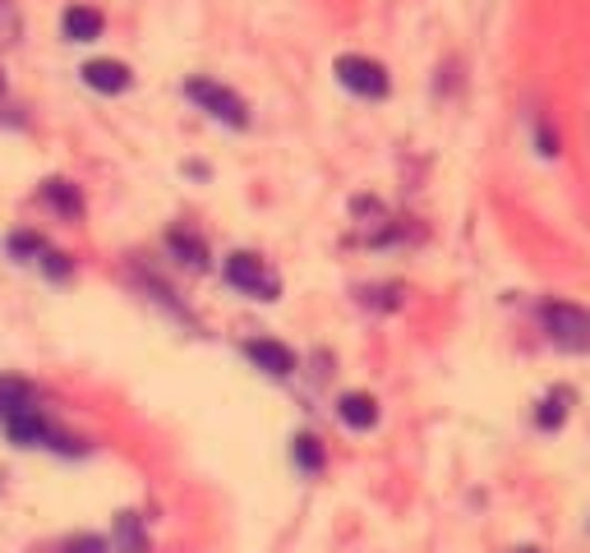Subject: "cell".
Masks as SVG:
<instances>
[{
	"instance_id": "277c9868",
	"label": "cell",
	"mask_w": 590,
	"mask_h": 553,
	"mask_svg": "<svg viewBox=\"0 0 590 553\" xmlns=\"http://www.w3.org/2000/svg\"><path fill=\"white\" fill-rule=\"evenodd\" d=\"M337 79L342 88H351L355 97H387V70L370 55H342L337 61Z\"/></svg>"
},
{
	"instance_id": "7c38bea8",
	"label": "cell",
	"mask_w": 590,
	"mask_h": 553,
	"mask_svg": "<svg viewBox=\"0 0 590 553\" xmlns=\"http://www.w3.org/2000/svg\"><path fill=\"white\" fill-rule=\"evenodd\" d=\"M42 199H46V204H55L61 212H70V217L83 208V199H79V194L70 189V180H51V185L42 189Z\"/></svg>"
},
{
	"instance_id": "8fae6325",
	"label": "cell",
	"mask_w": 590,
	"mask_h": 553,
	"mask_svg": "<svg viewBox=\"0 0 590 553\" xmlns=\"http://www.w3.org/2000/svg\"><path fill=\"white\" fill-rule=\"evenodd\" d=\"M28 406V383L23 378H10V374H0V415H10Z\"/></svg>"
},
{
	"instance_id": "4fadbf2b",
	"label": "cell",
	"mask_w": 590,
	"mask_h": 553,
	"mask_svg": "<svg viewBox=\"0 0 590 553\" xmlns=\"http://www.w3.org/2000/svg\"><path fill=\"white\" fill-rule=\"evenodd\" d=\"M568 393H549L545 401H540V429H558V425H563L568 420Z\"/></svg>"
},
{
	"instance_id": "9a60e30c",
	"label": "cell",
	"mask_w": 590,
	"mask_h": 553,
	"mask_svg": "<svg viewBox=\"0 0 590 553\" xmlns=\"http://www.w3.org/2000/svg\"><path fill=\"white\" fill-rule=\"evenodd\" d=\"M172 249H180V254H185V263H194V268H199L204 263V244L199 240H189V236H172Z\"/></svg>"
},
{
	"instance_id": "52a82bcc",
	"label": "cell",
	"mask_w": 590,
	"mask_h": 553,
	"mask_svg": "<svg viewBox=\"0 0 590 553\" xmlns=\"http://www.w3.org/2000/svg\"><path fill=\"white\" fill-rule=\"evenodd\" d=\"M83 83L97 93H125L130 88V70L121 61H89L83 65Z\"/></svg>"
},
{
	"instance_id": "9c48e42d",
	"label": "cell",
	"mask_w": 590,
	"mask_h": 553,
	"mask_svg": "<svg viewBox=\"0 0 590 553\" xmlns=\"http://www.w3.org/2000/svg\"><path fill=\"white\" fill-rule=\"evenodd\" d=\"M61 28H65L70 42H97L102 38V14L89 10V6H70L65 19H61Z\"/></svg>"
},
{
	"instance_id": "2e32d148",
	"label": "cell",
	"mask_w": 590,
	"mask_h": 553,
	"mask_svg": "<svg viewBox=\"0 0 590 553\" xmlns=\"http://www.w3.org/2000/svg\"><path fill=\"white\" fill-rule=\"evenodd\" d=\"M65 553H106V544L97 535H79V540L65 544Z\"/></svg>"
},
{
	"instance_id": "6da1fadb",
	"label": "cell",
	"mask_w": 590,
	"mask_h": 553,
	"mask_svg": "<svg viewBox=\"0 0 590 553\" xmlns=\"http://www.w3.org/2000/svg\"><path fill=\"white\" fill-rule=\"evenodd\" d=\"M540 327L545 337L558 351H572V355H590V310L568 300H545L540 304Z\"/></svg>"
},
{
	"instance_id": "8992f818",
	"label": "cell",
	"mask_w": 590,
	"mask_h": 553,
	"mask_svg": "<svg viewBox=\"0 0 590 553\" xmlns=\"http://www.w3.org/2000/svg\"><path fill=\"white\" fill-rule=\"evenodd\" d=\"M6 429H10V438H14V442H23V448H38V442H46V438H51L46 420H42V415H38L33 406L10 410V415H6Z\"/></svg>"
},
{
	"instance_id": "3957f363",
	"label": "cell",
	"mask_w": 590,
	"mask_h": 553,
	"mask_svg": "<svg viewBox=\"0 0 590 553\" xmlns=\"http://www.w3.org/2000/svg\"><path fill=\"white\" fill-rule=\"evenodd\" d=\"M185 93H189V102H199L213 121L236 125V129H245V125H249L245 102H240L231 88H221V83H213V79H189V83H185Z\"/></svg>"
},
{
	"instance_id": "30bf717a",
	"label": "cell",
	"mask_w": 590,
	"mask_h": 553,
	"mask_svg": "<svg viewBox=\"0 0 590 553\" xmlns=\"http://www.w3.org/2000/svg\"><path fill=\"white\" fill-rule=\"evenodd\" d=\"M116 549L121 553H148V531H144V521H138L134 512L116 517Z\"/></svg>"
},
{
	"instance_id": "5bb4252c",
	"label": "cell",
	"mask_w": 590,
	"mask_h": 553,
	"mask_svg": "<svg viewBox=\"0 0 590 553\" xmlns=\"http://www.w3.org/2000/svg\"><path fill=\"white\" fill-rule=\"evenodd\" d=\"M296 461H300L304 470H323V442H319L314 434H300V438H296Z\"/></svg>"
},
{
	"instance_id": "7a4b0ae2",
	"label": "cell",
	"mask_w": 590,
	"mask_h": 553,
	"mask_svg": "<svg viewBox=\"0 0 590 553\" xmlns=\"http://www.w3.org/2000/svg\"><path fill=\"white\" fill-rule=\"evenodd\" d=\"M227 282L249 300H277L282 295V276H277L259 254H231L227 259Z\"/></svg>"
},
{
	"instance_id": "ba28073f",
	"label": "cell",
	"mask_w": 590,
	"mask_h": 553,
	"mask_svg": "<svg viewBox=\"0 0 590 553\" xmlns=\"http://www.w3.org/2000/svg\"><path fill=\"white\" fill-rule=\"evenodd\" d=\"M337 415H342V425L351 429H374L379 425V401L370 393H346L337 401Z\"/></svg>"
},
{
	"instance_id": "e0dca14e",
	"label": "cell",
	"mask_w": 590,
	"mask_h": 553,
	"mask_svg": "<svg viewBox=\"0 0 590 553\" xmlns=\"http://www.w3.org/2000/svg\"><path fill=\"white\" fill-rule=\"evenodd\" d=\"M521 553H536V549H521Z\"/></svg>"
},
{
	"instance_id": "ac0fdd59",
	"label": "cell",
	"mask_w": 590,
	"mask_h": 553,
	"mask_svg": "<svg viewBox=\"0 0 590 553\" xmlns=\"http://www.w3.org/2000/svg\"><path fill=\"white\" fill-rule=\"evenodd\" d=\"M0 88H6V79H0Z\"/></svg>"
},
{
	"instance_id": "5b68a950",
	"label": "cell",
	"mask_w": 590,
	"mask_h": 553,
	"mask_svg": "<svg viewBox=\"0 0 590 553\" xmlns=\"http://www.w3.org/2000/svg\"><path fill=\"white\" fill-rule=\"evenodd\" d=\"M245 355L255 359V365H259L263 374H272V378L296 374V351H291V346H282V342H272V337H255V342H245Z\"/></svg>"
}]
</instances>
